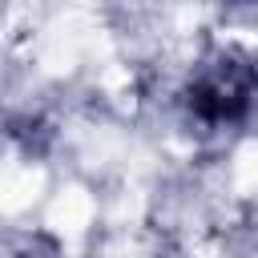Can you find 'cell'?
Listing matches in <instances>:
<instances>
[{
	"label": "cell",
	"instance_id": "1",
	"mask_svg": "<svg viewBox=\"0 0 258 258\" xmlns=\"http://www.w3.org/2000/svg\"><path fill=\"white\" fill-rule=\"evenodd\" d=\"M105 48H109V44H105V32H101L97 16L85 12V8H69V12H60V16L44 28L36 56H40V69H44L48 77H69L85 56L105 52Z\"/></svg>",
	"mask_w": 258,
	"mask_h": 258
},
{
	"label": "cell",
	"instance_id": "2",
	"mask_svg": "<svg viewBox=\"0 0 258 258\" xmlns=\"http://www.w3.org/2000/svg\"><path fill=\"white\" fill-rule=\"evenodd\" d=\"M44 189V169L40 165H0V214H24Z\"/></svg>",
	"mask_w": 258,
	"mask_h": 258
},
{
	"label": "cell",
	"instance_id": "3",
	"mask_svg": "<svg viewBox=\"0 0 258 258\" xmlns=\"http://www.w3.org/2000/svg\"><path fill=\"white\" fill-rule=\"evenodd\" d=\"M89 222H93V194L85 185H64L48 206V226L60 238H77V234H85Z\"/></svg>",
	"mask_w": 258,
	"mask_h": 258
},
{
	"label": "cell",
	"instance_id": "4",
	"mask_svg": "<svg viewBox=\"0 0 258 258\" xmlns=\"http://www.w3.org/2000/svg\"><path fill=\"white\" fill-rule=\"evenodd\" d=\"M230 177H234V189H238L242 198L258 194V141H246V145H238V153H234V165H230Z\"/></svg>",
	"mask_w": 258,
	"mask_h": 258
}]
</instances>
